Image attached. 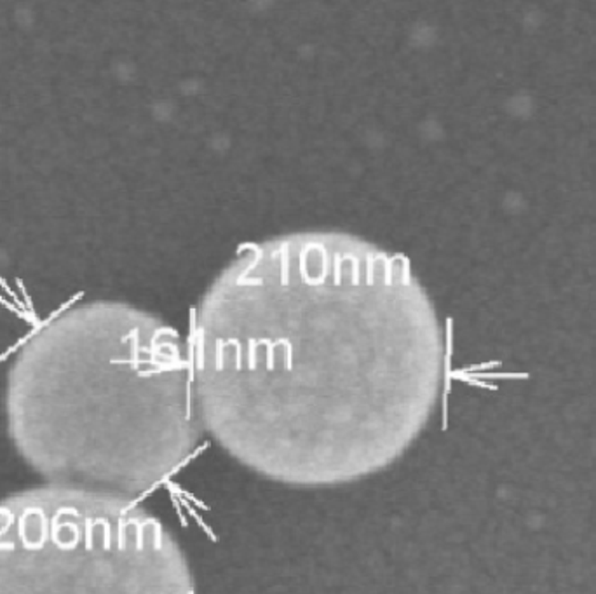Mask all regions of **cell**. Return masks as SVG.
<instances>
[{
  "label": "cell",
  "mask_w": 596,
  "mask_h": 594,
  "mask_svg": "<svg viewBox=\"0 0 596 594\" xmlns=\"http://www.w3.org/2000/svg\"><path fill=\"white\" fill-rule=\"evenodd\" d=\"M194 391L204 433L295 488L363 481L428 429L446 378L434 304L405 260L307 230L241 253L203 297Z\"/></svg>",
  "instance_id": "1"
},
{
  "label": "cell",
  "mask_w": 596,
  "mask_h": 594,
  "mask_svg": "<svg viewBox=\"0 0 596 594\" xmlns=\"http://www.w3.org/2000/svg\"><path fill=\"white\" fill-rule=\"evenodd\" d=\"M12 444L51 486L136 501L203 439L178 335L120 301L68 307L28 336L5 392Z\"/></svg>",
  "instance_id": "2"
},
{
  "label": "cell",
  "mask_w": 596,
  "mask_h": 594,
  "mask_svg": "<svg viewBox=\"0 0 596 594\" xmlns=\"http://www.w3.org/2000/svg\"><path fill=\"white\" fill-rule=\"evenodd\" d=\"M0 594H195L187 554L135 501L41 486L0 501Z\"/></svg>",
  "instance_id": "3"
}]
</instances>
